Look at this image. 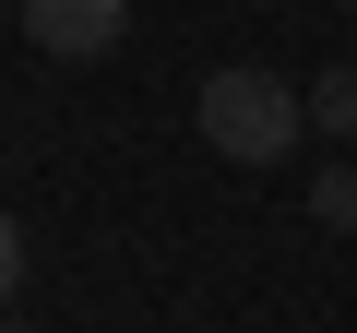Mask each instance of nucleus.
<instances>
[{"mask_svg":"<svg viewBox=\"0 0 357 333\" xmlns=\"http://www.w3.org/2000/svg\"><path fill=\"white\" fill-rule=\"evenodd\" d=\"M310 131V95L286 84V72H262V60H227L215 84H203V143L227 155V166H286V143Z\"/></svg>","mask_w":357,"mask_h":333,"instance_id":"obj_1","label":"nucleus"},{"mask_svg":"<svg viewBox=\"0 0 357 333\" xmlns=\"http://www.w3.org/2000/svg\"><path fill=\"white\" fill-rule=\"evenodd\" d=\"M131 36V0H24V48L48 60H107Z\"/></svg>","mask_w":357,"mask_h":333,"instance_id":"obj_2","label":"nucleus"},{"mask_svg":"<svg viewBox=\"0 0 357 333\" xmlns=\"http://www.w3.org/2000/svg\"><path fill=\"white\" fill-rule=\"evenodd\" d=\"M310 131H333V143H357V60L310 84Z\"/></svg>","mask_w":357,"mask_h":333,"instance_id":"obj_3","label":"nucleus"},{"mask_svg":"<svg viewBox=\"0 0 357 333\" xmlns=\"http://www.w3.org/2000/svg\"><path fill=\"white\" fill-rule=\"evenodd\" d=\"M310 215L321 226H357V166H321V179H310Z\"/></svg>","mask_w":357,"mask_h":333,"instance_id":"obj_4","label":"nucleus"},{"mask_svg":"<svg viewBox=\"0 0 357 333\" xmlns=\"http://www.w3.org/2000/svg\"><path fill=\"white\" fill-rule=\"evenodd\" d=\"M13 286H24V226L0 215V309H13Z\"/></svg>","mask_w":357,"mask_h":333,"instance_id":"obj_5","label":"nucleus"},{"mask_svg":"<svg viewBox=\"0 0 357 333\" xmlns=\"http://www.w3.org/2000/svg\"><path fill=\"white\" fill-rule=\"evenodd\" d=\"M0 333H24V321H13V309H0Z\"/></svg>","mask_w":357,"mask_h":333,"instance_id":"obj_6","label":"nucleus"}]
</instances>
